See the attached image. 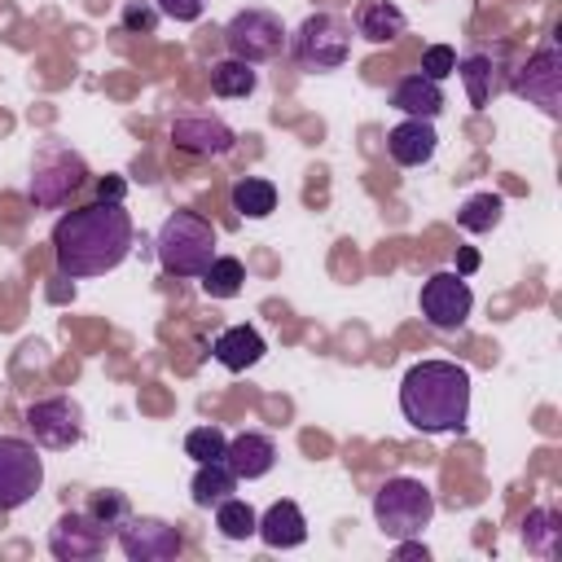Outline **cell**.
<instances>
[{
  "instance_id": "cell-1",
  "label": "cell",
  "mask_w": 562,
  "mask_h": 562,
  "mask_svg": "<svg viewBox=\"0 0 562 562\" xmlns=\"http://www.w3.org/2000/svg\"><path fill=\"white\" fill-rule=\"evenodd\" d=\"M132 250V215L123 202H88L53 224V259L61 277H101Z\"/></svg>"
},
{
  "instance_id": "cell-2",
  "label": "cell",
  "mask_w": 562,
  "mask_h": 562,
  "mask_svg": "<svg viewBox=\"0 0 562 562\" xmlns=\"http://www.w3.org/2000/svg\"><path fill=\"white\" fill-rule=\"evenodd\" d=\"M400 413L422 435L465 430L470 417V373L452 360H422L400 382Z\"/></svg>"
},
{
  "instance_id": "cell-3",
  "label": "cell",
  "mask_w": 562,
  "mask_h": 562,
  "mask_svg": "<svg viewBox=\"0 0 562 562\" xmlns=\"http://www.w3.org/2000/svg\"><path fill=\"white\" fill-rule=\"evenodd\" d=\"M158 263L171 277H202L215 259V224L198 211H171L158 228Z\"/></svg>"
},
{
  "instance_id": "cell-4",
  "label": "cell",
  "mask_w": 562,
  "mask_h": 562,
  "mask_svg": "<svg viewBox=\"0 0 562 562\" xmlns=\"http://www.w3.org/2000/svg\"><path fill=\"white\" fill-rule=\"evenodd\" d=\"M435 518V492L422 483V479H386L378 492H373V522L382 536L391 540H404V536H422Z\"/></svg>"
},
{
  "instance_id": "cell-5",
  "label": "cell",
  "mask_w": 562,
  "mask_h": 562,
  "mask_svg": "<svg viewBox=\"0 0 562 562\" xmlns=\"http://www.w3.org/2000/svg\"><path fill=\"white\" fill-rule=\"evenodd\" d=\"M290 53L303 70H338L351 57V22L338 13H312L290 35Z\"/></svg>"
},
{
  "instance_id": "cell-6",
  "label": "cell",
  "mask_w": 562,
  "mask_h": 562,
  "mask_svg": "<svg viewBox=\"0 0 562 562\" xmlns=\"http://www.w3.org/2000/svg\"><path fill=\"white\" fill-rule=\"evenodd\" d=\"M224 44H228V57H241V61L259 66V61L281 57L290 40H285V26H281L277 13H268V9H241V13L228 18Z\"/></svg>"
},
{
  "instance_id": "cell-7",
  "label": "cell",
  "mask_w": 562,
  "mask_h": 562,
  "mask_svg": "<svg viewBox=\"0 0 562 562\" xmlns=\"http://www.w3.org/2000/svg\"><path fill=\"white\" fill-rule=\"evenodd\" d=\"M44 483V461L31 439L0 435V509L26 505Z\"/></svg>"
},
{
  "instance_id": "cell-8",
  "label": "cell",
  "mask_w": 562,
  "mask_h": 562,
  "mask_svg": "<svg viewBox=\"0 0 562 562\" xmlns=\"http://www.w3.org/2000/svg\"><path fill=\"white\" fill-rule=\"evenodd\" d=\"M509 88L518 97H527L531 105H540L549 119L562 114V48L558 44H544L536 48L509 79Z\"/></svg>"
},
{
  "instance_id": "cell-9",
  "label": "cell",
  "mask_w": 562,
  "mask_h": 562,
  "mask_svg": "<svg viewBox=\"0 0 562 562\" xmlns=\"http://www.w3.org/2000/svg\"><path fill=\"white\" fill-rule=\"evenodd\" d=\"M470 312H474V294H470L461 272H430L422 281V316L435 329L452 334V329H461L470 321Z\"/></svg>"
},
{
  "instance_id": "cell-10",
  "label": "cell",
  "mask_w": 562,
  "mask_h": 562,
  "mask_svg": "<svg viewBox=\"0 0 562 562\" xmlns=\"http://www.w3.org/2000/svg\"><path fill=\"white\" fill-rule=\"evenodd\" d=\"M119 549L132 558V562H167V558H180L184 553V536L180 527L162 522V518H140V514H127L119 527Z\"/></svg>"
},
{
  "instance_id": "cell-11",
  "label": "cell",
  "mask_w": 562,
  "mask_h": 562,
  "mask_svg": "<svg viewBox=\"0 0 562 562\" xmlns=\"http://www.w3.org/2000/svg\"><path fill=\"white\" fill-rule=\"evenodd\" d=\"M26 430L40 448H75L83 439V408L70 395H48L26 408Z\"/></svg>"
},
{
  "instance_id": "cell-12",
  "label": "cell",
  "mask_w": 562,
  "mask_h": 562,
  "mask_svg": "<svg viewBox=\"0 0 562 562\" xmlns=\"http://www.w3.org/2000/svg\"><path fill=\"white\" fill-rule=\"evenodd\" d=\"M88 180V167L79 154L70 149H48L40 162H35V176H31V202L35 206H66L70 193H79Z\"/></svg>"
},
{
  "instance_id": "cell-13",
  "label": "cell",
  "mask_w": 562,
  "mask_h": 562,
  "mask_svg": "<svg viewBox=\"0 0 562 562\" xmlns=\"http://www.w3.org/2000/svg\"><path fill=\"white\" fill-rule=\"evenodd\" d=\"M105 531H110V527H101L88 509H70V514H61V518L53 522V531H48V553L61 558V562H88V558H101V549H105Z\"/></svg>"
},
{
  "instance_id": "cell-14",
  "label": "cell",
  "mask_w": 562,
  "mask_h": 562,
  "mask_svg": "<svg viewBox=\"0 0 562 562\" xmlns=\"http://www.w3.org/2000/svg\"><path fill=\"white\" fill-rule=\"evenodd\" d=\"M171 145L184 154H198V158H224L237 145V136L224 119H215L206 110H189V114L171 119Z\"/></svg>"
},
{
  "instance_id": "cell-15",
  "label": "cell",
  "mask_w": 562,
  "mask_h": 562,
  "mask_svg": "<svg viewBox=\"0 0 562 562\" xmlns=\"http://www.w3.org/2000/svg\"><path fill=\"white\" fill-rule=\"evenodd\" d=\"M224 465L237 474V479H263L272 465H277V443L263 435V430H241L228 439L224 448Z\"/></svg>"
},
{
  "instance_id": "cell-16",
  "label": "cell",
  "mask_w": 562,
  "mask_h": 562,
  "mask_svg": "<svg viewBox=\"0 0 562 562\" xmlns=\"http://www.w3.org/2000/svg\"><path fill=\"white\" fill-rule=\"evenodd\" d=\"M439 149V136H435V123L430 119H404L386 132V154L400 162V167H422L430 162Z\"/></svg>"
},
{
  "instance_id": "cell-17",
  "label": "cell",
  "mask_w": 562,
  "mask_h": 562,
  "mask_svg": "<svg viewBox=\"0 0 562 562\" xmlns=\"http://www.w3.org/2000/svg\"><path fill=\"white\" fill-rule=\"evenodd\" d=\"M457 70H461V83H465V97H470L474 110H487L492 97L509 88V79H505V70H501V57H496V53H470V57L457 61Z\"/></svg>"
},
{
  "instance_id": "cell-18",
  "label": "cell",
  "mask_w": 562,
  "mask_h": 562,
  "mask_svg": "<svg viewBox=\"0 0 562 562\" xmlns=\"http://www.w3.org/2000/svg\"><path fill=\"white\" fill-rule=\"evenodd\" d=\"M255 536L268 544V549H299L307 540V518L294 501H272L263 514H259V527Z\"/></svg>"
},
{
  "instance_id": "cell-19",
  "label": "cell",
  "mask_w": 562,
  "mask_h": 562,
  "mask_svg": "<svg viewBox=\"0 0 562 562\" xmlns=\"http://www.w3.org/2000/svg\"><path fill=\"white\" fill-rule=\"evenodd\" d=\"M351 26H356V35L369 40V44H395V40L408 31V18H404V9L391 4V0H360Z\"/></svg>"
},
{
  "instance_id": "cell-20",
  "label": "cell",
  "mask_w": 562,
  "mask_h": 562,
  "mask_svg": "<svg viewBox=\"0 0 562 562\" xmlns=\"http://www.w3.org/2000/svg\"><path fill=\"white\" fill-rule=\"evenodd\" d=\"M263 351H268V347H263V338H259L255 325H228V329H220L215 342H211V356H215L224 369H233V373L259 364Z\"/></svg>"
},
{
  "instance_id": "cell-21",
  "label": "cell",
  "mask_w": 562,
  "mask_h": 562,
  "mask_svg": "<svg viewBox=\"0 0 562 562\" xmlns=\"http://www.w3.org/2000/svg\"><path fill=\"white\" fill-rule=\"evenodd\" d=\"M391 105H395L400 114H408V119H430V123H435V114L443 110V88L417 70V75H404V79L395 83Z\"/></svg>"
},
{
  "instance_id": "cell-22",
  "label": "cell",
  "mask_w": 562,
  "mask_h": 562,
  "mask_svg": "<svg viewBox=\"0 0 562 562\" xmlns=\"http://www.w3.org/2000/svg\"><path fill=\"white\" fill-rule=\"evenodd\" d=\"M228 202H233L237 215H246V220H263V215L277 211V184L263 180V176H241V180L233 184Z\"/></svg>"
},
{
  "instance_id": "cell-23",
  "label": "cell",
  "mask_w": 562,
  "mask_h": 562,
  "mask_svg": "<svg viewBox=\"0 0 562 562\" xmlns=\"http://www.w3.org/2000/svg\"><path fill=\"white\" fill-rule=\"evenodd\" d=\"M558 540H562V514L558 509H527L522 518V544L536 553V558H553L558 553Z\"/></svg>"
},
{
  "instance_id": "cell-24",
  "label": "cell",
  "mask_w": 562,
  "mask_h": 562,
  "mask_svg": "<svg viewBox=\"0 0 562 562\" xmlns=\"http://www.w3.org/2000/svg\"><path fill=\"white\" fill-rule=\"evenodd\" d=\"M259 88V70L250 66V61H241V57H224V61H215L211 66V92L215 97H250Z\"/></svg>"
},
{
  "instance_id": "cell-25",
  "label": "cell",
  "mask_w": 562,
  "mask_h": 562,
  "mask_svg": "<svg viewBox=\"0 0 562 562\" xmlns=\"http://www.w3.org/2000/svg\"><path fill=\"white\" fill-rule=\"evenodd\" d=\"M237 492V474L224 465V461H202L198 474H193V505L202 509H215L224 496Z\"/></svg>"
},
{
  "instance_id": "cell-26",
  "label": "cell",
  "mask_w": 562,
  "mask_h": 562,
  "mask_svg": "<svg viewBox=\"0 0 562 562\" xmlns=\"http://www.w3.org/2000/svg\"><path fill=\"white\" fill-rule=\"evenodd\" d=\"M501 215H505V198L492 193V189L470 193V198L457 206V224H461L465 233H492V228L501 224Z\"/></svg>"
},
{
  "instance_id": "cell-27",
  "label": "cell",
  "mask_w": 562,
  "mask_h": 562,
  "mask_svg": "<svg viewBox=\"0 0 562 562\" xmlns=\"http://www.w3.org/2000/svg\"><path fill=\"white\" fill-rule=\"evenodd\" d=\"M241 281H246V268H241V259H233V255H215V259L206 263V272H202V290H206L211 299H237V294H241Z\"/></svg>"
},
{
  "instance_id": "cell-28",
  "label": "cell",
  "mask_w": 562,
  "mask_h": 562,
  "mask_svg": "<svg viewBox=\"0 0 562 562\" xmlns=\"http://www.w3.org/2000/svg\"><path fill=\"white\" fill-rule=\"evenodd\" d=\"M215 527H220V536H224V540H250V536H255V527H259V514H255L246 501L224 496V501L215 505Z\"/></svg>"
},
{
  "instance_id": "cell-29",
  "label": "cell",
  "mask_w": 562,
  "mask_h": 562,
  "mask_svg": "<svg viewBox=\"0 0 562 562\" xmlns=\"http://www.w3.org/2000/svg\"><path fill=\"white\" fill-rule=\"evenodd\" d=\"M224 448H228V435L220 426H193L184 435V452L202 465V461H224Z\"/></svg>"
},
{
  "instance_id": "cell-30",
  "label": "cell",
  "mask_w": 562,
  "mask_h": 562,
  "mask_svg": "<svg viewBox=\"0 0 562 562\" xmlns=\"http://www.w3.org/2000/svg\"><path fill=\"white\" fill-rule=\"evenodd\" d=\"M422 75L435 79V83H443L448 75H457V48L452 44H430L422 53Z\"/></svg>"
},
{
  "instance_id": "cell-31",
  "label": "cell",
  "mask_w": 562,
  "mask_h": 562,
  "mask_svg": "<svg viewBox=\"0 0 562 562\" xmlns=\"http://www.w3.org/2000/svg\"><path fill=\"white\" fill-rule=\"evenodd\" d=\"M88 514H92L101 527H119L132 509H127V496H123V492H101V496L88 505Z\"/></svg>"
},
{
  "instance_id": "cell-32",
  "label": "cell",
  "mask_w": 562,
  "mask_h": 562,
  "mask_svg": "<svg viewBox=\"0 0 562 562\" xmlns=\"http://www.w3.org/2000/svg\"><path fill=\"white\" fill-rule=\"evenodd\" d=\"M123 26L154 35V26H158V4H149V0H127V4H123Z\"/></svg>"
},
{
  "instance_id": "cell-33",
  "label": "cell",
  "mask_w": 562,
  "mask_h": 562,
  "mask_svg": "<svg viewBox=\"0 0 562 562\" xmlns=\"http://www.w3.org/2000/svg\"><path fill=\"white\" fill-rule=\"evenodd\" d=\"M154 4H158V13H167L176 22H198L206 9V0H154Z\"/></svg>"
},
{
  "instance_id": "cell-34",
  "label": "cell",
  "mask_w": 562,
  "mask_h": 562,
  "mask_svg": "<svg viewBox=\"0 0 562 562\" xmlns=\"http://www.w3.org/2000/svg\"><path fill=\"white\" fill-rule=\"evenodd\" d=\"M97 193H101V202H123V193H127V184H123L119 176H105V180L97 184Z\"/></svg>"
},
{
  "instance_id": "cell-35",
  "label": "cell",
  "mask_w": 562,
  "mask_h": 562,
  "mask_svg": "<svg viewBox=\"0 0 562 562\" xmlns=\"http://www.w3.org/2000/svg\"><path fill=\"white\" fill-rule=\"evenodd\" d=\"M457 272H461V277H470V272H479V250H470V246H461V250H457Z\"/></svg>"
}]
</instances>
